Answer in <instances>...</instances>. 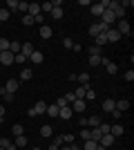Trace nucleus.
I'll return each instance as SVG.
<instances>
[{"label":"nucleus","instance_id":"1","mask_svg":"<svg viewBox=\"0 0 134 150\" xmlns=\"http://www.w3.org/2000/svg\"><path fill=\"white\" fill-rule=\"evenodd\" d=\"M114 29L119 31L121 36H125V34H130V36H132V27H130V23H128V20H119Z\"/></svg>","mask_w":134,"mask_h":150},{"label":"nucleus","instance_id":"2","mask_svg":"<svg viewBox=\"0 0 134 150\" xmlns=\"http://www.w3.org/2000/svg\"><path fill=\"white\" fill-rule=\"evenodd\" d=\"M105 36H107V43H119V40H121V34H119L114 27H109V29L105 31Z\"/></svg>","mask_w":134,"mask_h":150},{"label":"nucleus","instance_id":"3","mask_svg":"<svg viewBox=\"0 0 134 150\" xmlns=\"http://www.w3.org/2000/svg\"><path fill=\"white\" fill-rule=\"evenodd\" d=\"M72 112H85V108H87V101H83V99H76L74 103H72Z\"/></svg>","mask_w":134,"mask_h":150},{"label":"nucleus","instance_id":"4","mask_svg":"<svg viewBox=\"0 0 134 150\" xmlns=\"http://www.w3.org/2000/svg\"><path fill=\"white\" fill-rule=\"evenodd\" d=\"M18 85H20V81H18V79H9V81L5 83V90H7L9 94H13L16 90H18Z\"/></svg>","mask_w":134,"mask_h":150},{"label":"nucleus","instance_id":"5","mask_svg":"<svg viewBox=\"0 0 134 150\" xmlns=\"http://www.w3.org/2000/svg\"><path fill=\"white\" fill-rule=\"evenodd\" d=\"M34 52H36V50H34V45H32V43H22V47H20V54H22V56H27V61H29V56H32Z\"/></svg>","mask_w":134,"mask_h":150},{"label":"nucleus","instance_id":"6","mask_svg":"<svg viewBox=\"0 0 134 150\" xmlns=\"http://www.w3.org/2000/svg\"><path fill=\"white\" fill-rule=\"evenodd\" d=\"M114 139H116V137H112V134L107 132V134H103V137H101V141H98V144H101L103 148H112V144H114Z\"/></svg>","mask_w":134,"mask_h":150},{"label":"nucleus","instance_id":"7","mask_svg":"<svg viewBox=\"0 0 134 150\" xmlns=\"http://www.w3.org/2000/svg\"><path fill=\"white\" fill-rule=\"evenodd\" d=\"M40 13V5L38 2H29V9H27V16H32V18H36Z\"/></svg>","mask_w":134,"mask_h":150},{"label":"nucleus","instance_id":"8","mask_svg":"<svg viewBox=\"0 0 134 150\" xmlns=\"http://www.w3.org/2000/svg\"><path fill=\"white\" fill-rule=\"evenodd\" d=\"M0 63H2V65H11L13 63V54L11 52H0Z\"/></svg>","mask_w":134,"mask_h":150},{"label":"nucleus","instance_id":"9","mask_svg":"<svg viewBox=\"0 0 134 150\" xmlns=\"http://www.w3.org/2000/svg\"><path fill=\"white\" fill-rule=\"evenodd\" d=\"M123 132H125V130H123V125H121V123H114V125H109V134H112V137H121Z\"/></svg>","mask_w":134,"mask_h":150},{"label":"nucleus","instance_id":"10","mask_svg":"<svg viewBox=\"0 0 134 150\" xmlns=\"http://www.w3.org/2000/svg\"><path fill=\"white\" fill-rule=\"evenodd\" d=\"M72 114H74V112H72L69 105H65V108H60V110H58V117H60V119H65V121L72 119Z\"/></svg>","mask_w":134,"mask_h":150},{"label":"nucleus","instance_id":"11","mask_svg":"<svg viewBox=\"0 0 134 150\" xmlns=\"http://www.w3.org/2000/svg\"><path fill=\"white\" fill-rule=\"evenodd\" d=\"M114 108H116V101L114 99H105V101H103V112H112Z\"/></svg>","mask_w":134,"mask_h":150},{"label":"nucleus","instance_id":"12","mask_svg":"<svg viewBox=\"0 0 134 150\" xmlns=\"http://www.w3.org/2000/svg\"><path fill=\"white\" fill-rule=\"evenodd\" d=\"M20 47H22V43H18V40H9V52H11L13 56L20 54Z\"/></svg>","mask_w":134,"mask_h":150},{"label":"nucleus","instance_id":"13","mask_svg":"<svg viewBox=\"0 0 134 150\" xmlns=\"http://www.w3.org/2000/svg\"><path fill=\"white\" fill-rule=\"evenodd\" d=\"M51 34H54V31H51L49 25H40V38H45V40H47V38H51Z\"/></svg>","mask_w":134,"mask_h":150},{"label":"nucleus","instance_id":"14","mask_svg":"<svg viewBox=\"0 0 134 150\" xmlns=\"http://www.w3.org/2000/svg\"><path fill=\"white\" fill-rule=\"evenodd\" d=\"M13 146H16V148H25L27 146V137L25 134H18V137L13 139Z\"/></svg>","mask_w":134,"mask_h":150},{"label":"nucleus","instance_id":"15","mask_svg":"<svg viewBox=\"0 0 134 150\" xmlns=\"http://www.w3.org/2000/svg\"><path fill=\"white\" fill-rule=\"evenodd\" d=\"M45 110H47V103H45V101H38V103L34 105V112H36V117H38V114H45Z\"/></svg>","mask_w":134,"mask_h":150},{"label":"nucleus","instance_id":"16","mask_svg":"<svg viewBox=\"0 0 134 150\" xmlns=\"http://www.w3.org/2000/svg\"><path fill=\"white\" fill-rule=\"evenodd\" d=\"M89 79H92V76H89L87 72H81V74L76 76V81L81 83V85H89Z\"/></svg>","mask_w":134,"mask_h":150},{"label":"nucleus","instance_id":"17","mask_svg":"<svg viewBox=\"0 0 134 150\" xmlns=\"http://www.w3.org/2000/svg\"><path fill=\"white\" fill-rule=\"evenodd\" d=\"M29 61H32V63H36V65H40V63L45 61V56L40 54V52H34L32 56H29Z\"/></svg>","mask_w":134,"mask_h":150},{"label":"nucleus","instance_id":"18","mask_svg":"<svg viewBox=\"0 0 134 150\" xmlns=\"http://www.w3.org/2000/svg\"><path fill=\"white\" fill-rule=\"evenodd\" d=\"M89 90V85H81V88H76V92H74V96L76 99H85V92Z\"/></svg>","mask_w":134,"mask_h":150},{"label":"nucleus","instance_id":"19","mask_svg":"<svg viewBox=\"0 0 134 150\" xmlns=\"http://www.w3.org/2000/svg\"><path fill=\"white\" fill-rule=\"evenodd\" d=\"M32 76H34V72L29 67H22V69H20V79H22V81H29Z\"/></svg>","mask_w":134,"mask_h":150},{"label":"nucleus","instance_id":"20","mask_svg":"<svg viewBox=\"0 0 134 150\" xmlns=\"http://www.w3.org/2000/svg\"><path fill=\"white\" fill-rule=\"evenodd\" d=\"M94 40H96V45H98V47H103V45H107V36H105V31H101V34H98V36H96Z\"/></svg>","mask_w":134,"mask_h":150},{"label":"nucleus","instance_id":"21","mask_svg":"<svg viewBox=\"0 0 134 150\" xmlns=\"http://www.w3.org/2000/svg\"><path fill=\"white\" fill-rule=\"evenodd\" d=\"M45 114H49V117H58V105H56V103H51V105H47Z\"/></svg>","mask_w":134,"mask_h":150},{"label":"nucleus","instance_id":"22","mask_svg":"<svg viewBox=\"0 0 134 150\" xmlns=\"http://www.w3.org/2000/svg\"><path fill=\"white\" fill-rule=\"evenodd\" d=\"M9 16H11V11H9V9H5V7H2V9H0V23L5 25L7 20H9Z\"/></svg>","mask_w":134,"mask_h":150},{"label":"nucleus","instance_id":"23","mask_svg":"<svg viewBox=\"0 0 134 150\" xmlns=\"http://www.w3.org/2000/svg\"><path fill=\"white\" fill-rule=\"evenodd\" d=\"M51 16H54V18L56 20H60L65 16V11H63V7H54V9H51Z\"/></svg>","mask_w":134,"mask_h":150},{"label":"nucleus","instance_id":"24","mask_svg":"<svg viewBox=\"0 0 134 150\" xmlns=\"http://www.w3.org/2000/svg\"><path fill=\"white\" fill-rule=\"evenodd\" d=\"M0 96L5 99V103H11V101H13V94H9L5 88H0Z\"/></svg>","mask_w":134,"mask_h":150},{"label":"nucleus","instance_id":"25","mask_svg":"<svg viewBox=\"0 0 134 150\" xmlns=\"http://www.w3.org/2000/svg\"><path fill=\"white\" fill-rule=\"evenodd\" d=\"M103 11H105V9H103V5H101V2L92 5V13H94V16H103Z\"/></svg>","mask_w":134,"mask_h":150},{"label":"nucleus","instance_id":"26","mask_svg":"<svg viewBox=\"0 0 134 150\" xmlns=\"http://www.w3.org/2000/svg\"><path fill=\"white\" fill-rule=\"evenodd\" d=\"M128 108H130V101H125V99H123V101H116V110H121V112H125Z\"/></svg>","mask_w":134,"mask_h":150},{"label":"nucleus","instance_id":"27","mask_svg":"<svg viewBox=\"0 0 134 150\" xmlns=\"http://www.w3.org/2000/svg\"><path fill=\"white\" fill-rule=\"evenodd\" d=\"M51 134H54L51 125H43V128H40V137H51Z\"/></svg>","mask_w":134,"mask_h":150},{"label":"nucleus","instance_id":"28","mask_svg":"<svg viewBox=\"0 0 134 150\" xmlns=\"http://www.w3.org/2000/svg\"><path fill=\"white\" fill-rule=\"evenodd\" d=\"M5 9H9V11H18V0H7Z\"/></svg>","mask_w":134,"mask_h":150},{"label":"nucleus","instance_id":"29","mask_svg":"<svg viewBox=\"0 0 134 150\" xmlns=\"http://www.w3.org/2000/svg\"><path fill=\"white\" fill-rule=\"evenodd\" d=\"M87 125H92V128H98V125H101V119L94 114V117H89V119H87Z\"/></svg>","mask_w":134,"mask_h":150},{"label":"nucleus","instance_id":"30","mask_svg":"<svg viewBox=\"0 0 134 150\" xmlns=\"http://www.w3.org/2000/svg\"><path fill=\"white\" fill-rule=\"evenodd\" d=\"M105 69H107V72H109V74H112V76H114L116 72H119V67H116V63H112V61H109L107 65H105Z\"/></svg>","mask_w":134,"mask_h":150},{"label":"nucleus","instance_id":"31","mask_svg":"<svg viewBox=\"0 0 134 150\" xmlns=\"http://www.w3.org/2000/svg\"><path fill=\"white\" fill-rule=\"evenodd\" d=\"M27 9H29V2H25V0L20 2V0H18V11L22 13V16H25V13H27Z\"/></svg>","mask_w":134,"mask_h":150},{"label":"nucleus","instance_id":"32","mask_svg":"<svg viewBox=\"0 0 134 150\" xmlns=\"http://www.w3.org/2000/svg\"><path fill=\"white\" fill-rule=\"evenodd\" d=\"M89 56H101V47L98 45H89Z\"/></svg>","mask_w":134,"mask_h":150},{"label":"nucleus","instance_id":"33","mask_svg":"<svg viewBox=\"0 0 134 150\" xmlns=\"http://www.w3.org/2000/svg\"><path fill=\"white\" fill-rule=\"evenodd\" d=\"M83 150H96V141H92V139H87L83 144Z\"/></svg>","mask_w":134,"mask_h":150},{"label":"nucleus","instance_id":"34","mask_svg":"<svg viewBox=\"0 0 134 150\" xmlns=\"http://www.w3.org/2000/svg\"><path fill=\"white\" fill-rule=\"evenodd\" d=\"M51 9H54V7H51V2H43V5H40V13H51Z\"/></svg>","mask_w":134,"mask_h":150},{"label":"nucleus","instance_id":"35","mask_svg":"<svg viewBox=\"0 0 134 150\" xmlns=\"http://www.w3.org/2000/svg\"><path fill=\"white\" fill-rule=\"evenodd\" d=\"M81 139H83V141H87V139H92V130H87V128H83V130H81Z\"/></svg>","mask_w":134,"mask_h":150},{"label":"nucleus","instance_id":"36","mask_svg":"<svg viewBox=\"0 0 134 150\" xmlns=\"http://www.w3.org/2000/svg\"><path fill=\"white\" fill-rule=\"evenodd\" d=\"M0 52H9V40L7 38H0Z\"/></svg>","mask_w":134,"mask_h":150},{"label":"nucleus","instance_id":"37","mask_svg":"<svg viewBox=\"0 0 134 150\" xmlns=\"http://www.w3.org/2000/svg\"><path fill=\"white\" fill-rule=\"evenodd\" d=\"M11 132H13V137H18V134H22L25 130H22V125H20V123H16V125L11 128Z\"/></svg>","mask_w":134,"mask_h":150},{"label":"nucleus","instance_id":"38","mask_svg":"<svg viewBox=\"0 0 134 150\" xmlns=\"http://www.w3.org/2000/svg\"><path fill=\"white\" fill-rule=\"evenodd\" d=\"M89 65H92V67H96V65H101V56H89Z\"/></svg>","mask_w":134,"mask_h":150},{"label":"nucleus","instance_id":"39","mask_svg":"<svg viewBox=\"0 0 134 150\" xmlns=\"http://www.w3.org/2000/svg\"><path fill=\"white\" fill-rule=\"evenodd\" d=\"M94 99H96V94H94V90L89 88L87 92H85V99H83V101H94Z\"/></svg>","mask_w":134,"mask_h":150},{"label":"nucleus","instance_id":"40","mask_svg":"<svg viewBox=\"0 0 134 150\" xmlns=\"http://www.w3.org/2000/svg\"><path fill=\"white\" fill-rule=\"evenodd\" d=\"M63 47L65 50H72V47H74V40H72V38H63Z\"/></svg>","mask_w":134,"mask_h":150},{"label":"nucleus","instance_id":"41","mask_svg":"<svg viewBox=\"0 0 134 150\" xmlns=\"http://www.w3.org/2000/svg\"><path fill=\"white\" fill-rule=\"evenodd\" d=\"M56 105H58V110H60V108H65V105H69V103H67V101H65V96H58V99H56Z\"/></svg>","mask_w":134,"mask_h":150},{"label":"nucleus","instance_id":"42","mask_svg":"<svg viewBox=\"0 0 134 150\" xmlns=\"http://www.w3.org/2000/svg\"><path fill=\"white\" fill-rule=\"evenodd\" d=\"M13 63H20V65H22V63H27V56H22V54H16V56H13Z\"/></svg>","mask_w":134,"mask_h":150},{"label":"nucleus","instance_id":"43","mask_svg":"<svg viewBox=\"0 0 134 150\" xmlns=\"http://www.w3.org/2000/svg\"><path fill=\"white\" fill-rule=\"evenodd\" d=\"M9 146H11V141H9V139H7V137H2V139H0V148H9Z\"/></svg>","mask_w":134,"mask_h":150},{"label":"nucleus","instance_id":"44","mask_svg":"<svg viewBox=\"0 0 134 150\" xmlns=\"http://www.w3.org/2000/svg\"><path fill=\"white\" fill-rule=\"evenodd\" d=\"M65 101H67V103H69V105H72V103L76 101V96H74V92H67V94H65Z\"/></svg>","mask_w":134,"mask_h":150},{"label":"nucleus","instance_id":"45","mask_svg":"<svg viewBox=\"0 0 134 150\" xmlns=\"http://www.w3.org/2000/svg\"><path fill=\"white\" fill-rule=\"evenodd\" d=\"M98 130H101V134H107V132H109V125H107V123H103V121H101Z\"/></svg>","mask_w":134,"mask_h":150},{"label":"nucleus","instance_id":"46","mask_svg":"<svg viewBox=\"0 0 134 150\" xmlns=\"http://www.w3.org/2000/svg\"><path fill=\"white\" fill-rule=\"evenodd\" d=\"M63 144H74V134H63Z\"/></svg>","mask_w":134,"mask_h":150},{"label":"nucleus","instance_id":"47","mask_svg":"<svg viewBox=\"0 0 134 150\" xmlns=\"http://www.w3.org/2000/svg\"><path fill=\"white\" fill-rule=\"evenodd\" d=\"M125 81H128V83L134 81V72H132V69H128V72H125Z\"/></svg>","mask_w":134,"mask_h":150},{"label":"nucleus","instance_id":"48","mask_svg":"<svg viewBox=\"0 0 134 150\" xmlns=\"http://www.w3.org/2000/svg\"><path fill=\"white\" fill-rule=\"evenodd\" d=\"M22 23H25V25H34V18L25 13V16H22Z\"/></svg>","mask_w":134,"mask_h":150},{"label":"nucleus","instance_id":"49","mask_svg":"<svg viewBox=\"0 0 134 150\" xmlns=\"http://www.w3.org/2000/svg\"><path fill=\"white\" fill-rule=\"evenodd\" d=\"M109 114H112L114 119H121V117H123V112H121V110H116V108H114V110H112V112H109Z\"/></svg>","mask_w":134,"mask_h":150},{"label":"nucleus","instance_id":"50","mask_svg":"<svg viewBox=\"0 0 134 150\" xmlns=\"http://www.w3.org/2000/svg\"><path fill=\"white\" fill-rule=\"evenodd\" d=\"M123 9H128V7H134V0H125V2H121Z\"/></svg>","mask_w":134,"mask_h":150},{"label":"nucleus","instance_id":"51","mask_svg":"<svg viewBox=\"0 0 134 150\" xmlns=\"http://www.w3.org/2000/svg\"><path fill=\"white\" fill-rule=\"evenodd\" d=\"M5 114H7V112H5V108H2V105H0V121H2V119H5Z\"/></svg>","mask_w":134,"mask_h":150},{"label":"nucleus","instance_id":"52","mask_svg":"<svg viewBox=\"0 0 134 150\" xmlns=\"http://www.w3.org/2000/svg\"><path fill=\"white\" fill-rule=\"evenodd\" d=\"M58 148H60V146H56V144H51V146H49V148H47V150H58Z\"/></svg>","mask_w":134,"mask_h":150},{"label":"nucleus","instance_id":"53","mask_svg":"<svg viewBox=\"0 0 134 150\" xmlns=\"http://www.w3.org/2000/svg\"><path fill=\"white\" fill-rule=\"evenodd\" d=\"M7 150H18V148H16V146H13V141H11V146H9Z\"/></svg>","mask_w":134,"mask_h":150},{"label":"nucleus","instance_id":"54","mask_svg":"<svg viewBox=\"0 0 134 150\" xmlns=\"http://www.w3.org/2000/svg\"><path fill=\"white\" fill-rule=\"evenodd\" d=\"M34 150H40V148H34Z\"/></svg>","mask_w":134,"mask_h":150},{"label":"nucleus","instance_id":"55","mask_svg":"<svg viewBox=\"0 0 134 150\" xmlns=\"http://www.w3.org/2000/svg\"><path fill=\"white\" fill-rule=\"evenodd\" d=\"M0 27H2V23H0Z\"/></svg>","mask_w":134,"mask_h":150},{"label":"nucleus","instance_id":"56","mask_svg":"<svg viewBox=\"0 0 134 150\" xmlns=\"http://www.w3.org/2000/svg\"><path fill=\"white\" fill-rule=\"evenodd\" d=\"M0 150H5V148H0Z\"/></svg>","mask_w":134,"mask_h":150}]
</instances>
